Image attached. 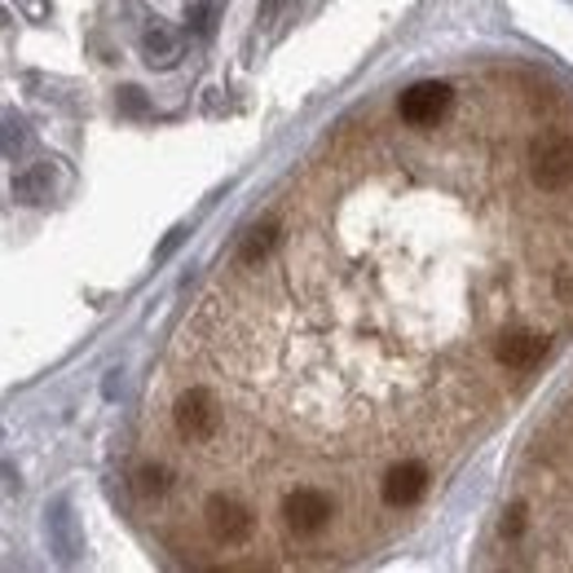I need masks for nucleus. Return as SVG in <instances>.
<instances>
[{
    "label": "nucleus",
    "mask_w": 573,
    "mask_h": 573,
    "mask_svg": "<svg viewBox=\"0 0 573 573\" xmlns=\"http://www.w3.org/2000/svg\"><path fill=\"white\" fill-rule=\"evenodd\" d=\"M529 177L542 194H564L573 186V138L564 129H542L529 142Z\"/></svg>",
    "instance_id": "nucleus-1"
},
{
    "label": "nucleus",
    "mask_w": 573,
    "mask_h": 573,
    "mask_svg": "<svg viewBox=\"0 0 573 573\" xmlns=\"http://www.w3.org/2000/svg\"><path fill=\"white\" fill-rule=\"evenodd\" d=\"M203 525H207V534H212L220 547H243V542L252 538V529H256V516H252V508H248L243 499H235V494H212V499L203 503Z\"/></svg>",
    "instance_id": "nucleus-2"
},
{
    "label": "nucleus",
    "mask_w": 573,
    "mask_h": 573,
    "mask_svg": "<svg viewBox=\"0 0 573 573\" xmlns=\"http://www.w3.org/2000/svg\"><path fill=\"white\" fill-rule=\"evenodd\" d=\"M331 516H335V499L326 490H318V486H296V490L283 494V521L300 538L322 534L331 525Z\"/></svg>",
    "instance_id": "nucleus-3"
},
{
    "label": "nucleus",
    "mask_w": 573,
    "mask_h": 573,
    "mask_svg": "<svg viewBox=\"0 0 573 573\" xmlns=\"http://www.w3.org/2000/svg\"><path fill=\"white\" fill-rule=\"evenodd\" d=\"M172 423H177L181 441L203 445V441H212L216 428H220V406H216V397H212L207 389H186V393L177 397V406H172Z\"/></svg>",
    "instance_id": "nucleus-4"
},
{
    "label": "nucleus",
    "mask_w": 573,
    "mask_h": 573,
    "mask_svg": "<svg viewBox=\"0 0 573 573\" xmlns=\"http://www.w3.org/2000/svg\"><path fill=\"white\" fill-rule=\"evenodd\" d=\"M450 102H454V88L445 80H419L397 97V115L410 129H432L437 120H445Z\"/></svg>",
    "instance_id": "nucleus-5"
},
{
    "label": "nucleus",
    "mask_w": 573,
    "mask_h": 573,
    "mask_svg": "<svg viewBox=\"0 0 573 573\" xmlns=\"http://www.w3.org/2000/svg\"><path fill=\"white\" fill-rule=\"evenodd\" d=\"M423 494H428V468L419 458H402V464H393L380 481V499L389 508H415Z\"/></svg>",
    "instance_id": "nucleus-6"
},
{
    "label": "nucleus",
    "mask_w": 573,
    "mask_h": 573,
    "mask_svg": "<svg viewBox=\"0 0 573 573\" xmlns=\"http://www.w3.org/2000/svg\"><path fill=\"white\" fill-rule=\"evenodd\" d=\"M542 354H547V335L525 331V326H512V331H503V335L494 339V358H499V367H508V371H529V367L542 362Z\"/></svg>",
    "instance_id": "nucleus-7"
},
{
    "label": "nucleus",
    "mask_w": 573,
    "mask_h": 573,
    "mask_svg": "<svg viewBox=\"0 0 573 573\" xmlns=\"http://www.w3.org/2000/svg\"><path fill=\"white\" fill-rule=\"evenodd\" d=\"M274 248H278V225H274V220H265V225H256L252 235L243 239V248H239V265H248V270H252V265H261Z\"/></svg>",
    "instance_id": "nucleus-8"
},
{
    "label": "nucleus",
    "mask_w": 573,
    "mask_h": 573,
    "mask_svg": "<svg viewBox=\"0 0 573 573\" xmlns=\"http://www.w3.org/2000/svg\"><path fill=\"white\" fill-rule=\"evenodd\" d=\"M142 49H146L151 67H172V62L181 58V40H177V32H168V27H151L146 40H142Z\"/></svg>",
    "instance_id": "nucleus-9"
},
{
    "label": "nucleus",
    "mask_w": 573,
    "mask_h": 573,
    "mask_svg": "<svg viewBox=\"0 0 573 573\" xmlns=\"http://www.w3.org/2000/svg\"><path fill=\"white\" fill-rule=\"evenodd\" d=\"M49 186H53V168H49V164H32L27 172H19V177H14V194H19V199H27V203L45 199V194H49Z\"/></svg>",
    "instance_id": "nucleus-10"
},
{
    "label": "nucleus",
    "mask_w": 573,
    "mask_h": 573,
    "mask_svg": "<svg viewBox=\"0 0 573 573\" xmlns=\"http://www.w3.org/2000/svg\"><path fill=\"white\" fill-rule=\"evenodd\" d=\"M138 490L151 494V499H164V494L172 490V473H168L164 464H146V468L138 473Z\"/></svg>",
    "instance_id": "nucleus-11"
},
{
    "label": "nucleus",
    "mask_w": 573,
    "mask_h": 573,
    "mask_svg": "<svg viewBox=\"0 0 573 573\" xmlns=\"http://www.w3.org/2000/svg\"><path fill=\"white\" fill-rule=\"evenodd\" d=\"M120 106H124V110H133V115H146V97H142V88H124Z\"/></svg>",
    "instance_id": "nucleus-12"
},
{
    "label": "nucleus",
    "mask_w": 573,
    "mask_h": 573,
    "mask_svg": "<svg viewBox=\"0 0 573 573\" xmlns=\"http://www.w3.org/2000/svg\"><path fill=\"white\" fill-rule=\"evenodd\" d=\"M207 19H212V5H194V10H190V27H194V32H207V27H212Z\"/></svg>",
    "instance_id": "nucleus-13"
},
{
    "label": "nucleus",
    "mask_w": 573,
    "mask_h": 573,
    "mask_svg": "<svg viewBox=\"0 0 573 573\" xmlns=\"http://www.w3.org/2000/svg\"><path fill=\"white\" fill-rule=\"evenodd\" d=\"M525 529V512H508V521H503V538H516Z\"/></svg>",
    "instance_id": "nucleus-14"
}]
</instances>
